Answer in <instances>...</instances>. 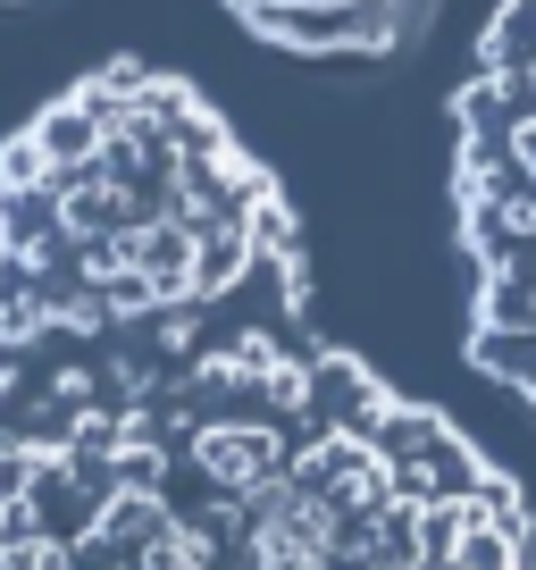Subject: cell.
<instances>
[{"mask_svg":"<svg viewBox=\"0 0 536 570\" xmlns=\"http://www.w3.org/2000/svg\"><path fill=\"white\" fill-rule=\"evenodd\" d=\"M0 570H536V520L302 285L0 353Z\"/></svg>","mask_w":536,"mask_h":570,"instance_id":"6da1fadb","label":"cell"},{"mask_svg":"<svg viewBox=\"0 0 536 570\" xmlns=\"http://www.w3.org/2000/svg\"><path fill=\"white\" fill-rule=\"evenodd\" d=\"M469 344L536 411V0H503L453 101Z\"/></svg>","mask_w":536,"mask_h":570,"instance_id":"3957f363","label":"cell"},{"mask_svg":"<svg viewBox=\"0 0 536 570\" xmlns=\"http://www.w3.org/2000/svg\"><path fill=\"white\" fill-rule=\"evenodd\" d=\"M302 285L277 177L177 76L118 59L0 142V353L193 327Z\"/></svg>","mask_w":536,"mask_h":570,"instance_id":"7a4b0ae2","label":"cell"}]
</instances>
